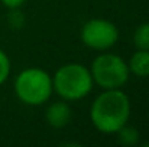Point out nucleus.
Returning <instances> with one entry per match:
<instances>
[{
    "label": "nucleus",
    "instance_id": "obj_1",
    "mask_svg": "<svg viewBox=\"0 0 149 147\" xmlns=\"http://www.w3.org/2000/svg\"><path fill=\"white\" fill-rule=\"evenodd\" d=\"M91 123L101 133H116L130 117L129 97L119 88L106 90L94 99L90 111Z\"/></svg>",
    "mask_w": 149,
    "mask_h": 147
},
{
    "label": "nucleus",
    "instance_id": "obj_2",
    "mask_svg": "<svg viewBox=\"0 0 149 147\" xmlns=\"http://www.w3.org/2000/svg\"><path fill=\"white\" fill-rule=\"evenodd\" d=\"M93 77L87 66L81 63L62 65L52 78V85L56 94L67 101L84 98L93 88Z\"/></svg>",
    "mask_w": 149,
    "mask_h": 147
},
{
    "label": "nucleus",
    "instance_id": "obj_3",
    "mask_svg": "<svg viewBox=\"0 0 149 147\" xmlns=\"http://www.w3.org/2000/svg\"><path fill=\"white\" fill-rule=\"evenodd\" d=\"M54 91L52 78L41 68H28L15 79V92L28 105H41L49 99Z\"/></svg>",
    "mask_w": 149,
    "mask_h": 147
},
{
    "label": "nucleus",
    "instance_id": "obj_4",
    "mask_svg": "<svg viewBox=\"0 0 149 147\" xmlns=\"http://www.w3.org/2000/svg\"><path fill=\"white\" fill-rule=\"evenodd\" d=\"M91 77L93 81L103 90H114L123 87L129 79V66L114 53L99 55L91 63Z\"/></svg>",
    "mask_w": 149,
    "mask_h": 147
},
{
    "label": "nucleus",
    "instance_id": "obj_5",
    "mask_svg": "<svg viewBox=\"0 0 149 147\" xmlns=\"http://www.w3.org/2000/svg\"><path fill=\"white\" fill-rule=\"evenodd\" d=\"M119 39L117 28L106 19H91L81 29V41L86 46L104 50L116 45Z\"/></svg>",
    "mask_w": 149,
    "mask_h": 147
},
{
    "label": "nucleus",
    "instance_id": "obj_6",
    "mask_svg": "<svg viewBox=\"0 0 149 147\" xmlns=\"http://www.w3.org/2000/svg\"><path fill=\"white\" fill-rule=\"evenodd\" d=\"M45 117H47V121H48V124L51 127L62 128L71 120V108L68 107V104H65L62 101L54 102L48 107Z\"/></svg>",
    "mask_w": 149,
    "mask_h": 147
},
{
    "label": "nucleus",
    "instance_id": "obj_7",
    "mask_svg": "<svg viewBox=\"0 0 149 147\" xmlns=\"http://www.w3.org/2000/svg\"><path fill=\"white\" fill-rule=\"evenodd\" d=\"M127 66L129 71L139 78L149 77V50L139 49L136 53H133Z\"/></svg>",
    "mask_w": 149,
    "mask_h": 147
},
{
    "label": "nucleus",
    "instance_id": "obj_8",
    "mask_svg": "<svg viewBox=\"0 0 149 147\" xmlns=\"http://www.w3.org/2000/svg\"><path fill=\"white\" fill-rule=\"evenodd\" d=\"M117 141L122 146H135L139 141V133L136 128L130 127V126H123L122 128H119L117 131Z\"/></svg>",
    "mask_w": 149,
    "mask_h": 147
},
{
    "label": "nucleus",
    "instance_id": "obj_9",
    "mask_svg": "<svg viewBox=\"0 0 149 147\" xmlns=\"http://www.w3.org/2000/svg\"><path fill=\"white\" fill-rule=\"evenodd\" d=\"M133 42L138 49H146L149 50V22L141 25L135 35H133Z\"/></svg>",
    "mask_w": 149,
    "mask_h": 147
},
{
    "label": "nucleus",
    "instance_id": "obj_10",
    "mask_svg": "<svg viewBox=\"0 0 149 147\" xmlns=\"http://www.w3.org/2000/svg\"><path fill=\"white\" fill-rule=\"evenodd\" d=\"M10 75V59L4 50L0 49V85L9 78Z\"/></svg>",
    "mask_w": 149,
    "mask_h": 147
},
{
    "label": "nucleus",
    "instance_id": "obj_11",
    "mask_svg": "<svg viewBox=\"0 0 149 147\" xmlns=\"http://www.w3.org/2000/svg\"><path fill=\"white\" fill-rule=\"evenodd\" d=\"M7 19H9V23H10V26L13 29H20L25 25V16H23V13L20 10H17V7L12 9Z\"/></svg>",
    "mask_w": 149,
    "mask_h": 147
},
{
    "label": "nucleus",
    "instance_id": "obj_12",
    "mask_svg": "<svg viewBox=\"0 0 149 147\" xmlns=\"http://www.w3.org/2000/svg\"><path fill=\"white\" fill-rule=\"evenodd\" d=\"M1 3L9 9H15V7H20L25 3V0H1Z\"/></svg>",
    "mask_w": 149,
    "mask_h": 147
}]
</instances>
